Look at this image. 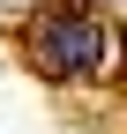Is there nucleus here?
<instances>
[{"instance_id": "f257e3e1", "label": "nucleus", "mask_w": 127, "mask_h": 134, "mask_svg": "<svg viewBox=\"0 0 127 134\" xmlns=\"http://www.w3.org/2000/svg\"><path fill=\"white\" fill-rule=\"evenodd\" d=\"M30 60L45 75H97L105 67V23L90 8H52L30 23Z\"/></svg>"}]
</instances>
